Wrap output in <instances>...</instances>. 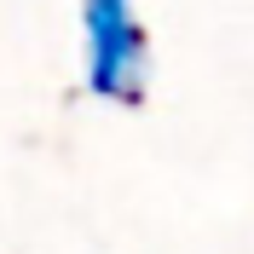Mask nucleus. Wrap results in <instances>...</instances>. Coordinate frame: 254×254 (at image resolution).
Returning <instances> with one entry per match:
<instances>
[{
  "mask_svg": "<svg viewBox=\"0 0 254 254\" xmlns=\"http://www.w3.org/2000/svg\"><path fill=\"white\" fill-rule=\"evenodd\" d=\"M81 81L98 104L139 110L150 98V29L133 0H81Z\"/></svg>",
  "mask_w": 254,
  "mask_h": 254,
  "instance_id": "f257e3e1",
  "label": "nucleus"
}]
</instances>
